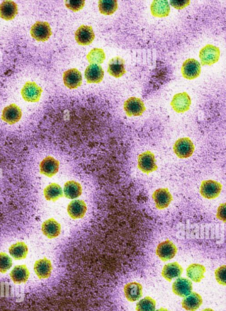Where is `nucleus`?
<instances>
[{"label":"nucleus","instance_id":"1","mask_svg":"<svg viewBox=\"0 0 226 311\" xmlns=\"http://www.w3.org/2000/svg\"><path fill=\"white\" fill-rule=\"evenodd\" d=\"M200 59L201 65L211 66L219 61L220 49L212 45H207L200 51Z\"/></svg>","mask_w":226,"mask_h":311},{"label":"nucleus","instance_id":"2","mask_svg":"<svg viewBox=\"0 0 226 311\" xmlns=\"http://www.w3.org/2000/svg\"><path fill=\"white\" fill-rule=\"evenodd\" d=\"M173 150L178 158H190L195 151V146L189 138H181L177 140L174 145Z\"/></svg>","mask_w":226,"mask_h":311},{"label":"nucleus","instance_id":"3","mask_svg":"<svg viewBox=\"0 0 226 311\" xmlns=\"http://www.w3.org/2000/svg\"><path fill=\"white\" fill-rule=\"evenodd\" d=\"M139 169L145 174H149L158 169L154 154L150 151L141 154L138 157Z\"/></svg>","mask_w":226,"mask_h":311},{"label":"nucleus","instance_id":"4","mask_svg":"<svg viewBox=\"0 0 226 311\" xmlns=\"http://www.w3.org/2000/svg\"><path fill=\"white\" fill-rule=\"evenodd\" d=\"M123 108L128 117L142 116L146 110L144 102L136 97H131L126 100Z\"/></svg>","mask_w":226,"mask_h":311},{"label":"nucleus","instance_id":"5","mask_svg":"<svg viewBox=\"0 0 226 311\" xmlns=\"http://www.w3.org/2000/svg\"><path fill=\"white\" fill-rule=\"evenodd\" d=\"M31 34L38 42H46L52 35L50 24L43 21H37L32 26Z\"/></svg>","mask_w":226,"mask_h":311},{"label":"nucleus","instance_id":"6","mask_svg":"<svg viewBox=\"0 0 226 311\" xmlns=\"http://www.w3.org/2000/svg\"><path fill=\"white\" fill-rule=\"evenodd\" d=\"M201 72V64L194 59H188L182 64L181 68L182 76L186 79H195L200 76Z\"/></svg>","mask_w":226,"mask_h":311},{"label":"nucleus","instance_id":"7","mask_svg":"<svg viewBox=\"0 0 226 311\" xmlns=\"http://www.w3.org/2000/svg\"><path fill=\"white\" fill-rule=\"evenodd\" d=\"M222 190L220 183L213 180L204 181L201 184L200 193L206 199H213L219 197Z\"/></svg>","mask_w":226,"mask_h":311},{"label":"nucleus","instance_id":"8","mask_svg":"<svg viewBox=\"0 0 226 311\" xmlns=\"http://www.w3.org/2000/svg\"><path fill=\"white\" fill-rule=\"evenodd\" d=\"M43 90L41 87L35 82H28L21 90V96L25 101L38 102L40 101Z\"/></svg>","mask_w":226,"mask_h":311},{"label":"nucleus","instance_id":"9","mask_svg":"<svg viewBox=\"0 0 226 311\" xmlns=\"http://www.w3.org/2000/svg\"><path fill=\"white\" fill-rule=\"evenodd\" d=\"M177 251L176 246L171 241L167 240L158 246L156 253L161 260L165 262L173 258Z\"/></svg>","mask_w":226,"mask_h":311},{"label":"nucleus","instance_id":"10","mask_svg":"<svg viewBox=\"0 0 226 311\" xmlns=\"http://www.w3.org/2000/svg\"><path fill=\"white\" fill-rule=\"evenodd\" d=\"M171 106L177 113H183L190 109L191 98L185 92L175 94L172 99Z\"/></svg>","mask_w":226,"mask_h":311},{"label":"nucleus","instance_id":"11","mask_svg":"<svg viewBox=\"0 0 226 311\" xmlns=\"http://www.w3.org/2000/svg\"><path fill=\"white\" fill-rule=\"evenodd\" d=\"M95 39V34L92 27L82 25L75 33V39L78 44L82 46L90 45Z\"/></svg>","mask_w":226,"mask_h":311},{"label":"nucleus","instance_id":"12","mask_svg":"<svg viewBox=\"0 0 226 311\" xmlns=\"http://www.w3.org/2000/svg\"><path fill=\"white\" fill-rule=\"evenodd\" d=\"M156 207L158 209L163 210L170 204L173 197L168 188H159L153 194Z\"/></svg>","mask_w":226,"mask_h":311},{"label":"nucleus","instance_id":"13","mask_svg":"<svg viewBox=\"0 0 226 311\" xmlns=\"http://www.w3.org/2000/svg\"><path fill=\"white\" fill-rule=\"evenodd\" d=\"M63 78L64 85L69 89L77 88L82 85V74L77 69H71L64 72Z\"/></svg>","mask_w":226,"mask_h":311},{"label":"nucleus","instance_id":"14","mask_svg":"<svg viewBox=\"0 0 226 311\" xmlns=\"http://www.w3.org/2000/svg\"><path fill=\"white\" fill-rule=\"evenodd\" d=\"M172 289L174 294L185 297L192 293V282L187 278H179L173 283Z\"/></svg>","mask_w":226,"mask_h":311},{"label":"nucleus","instance_id":"15","mask_svg":"<svg viewBox=\"0 0 226 311\" xmlns=\"http://www.w3.org/2000/svg\"><path fill=\"white\" fill-rule=\"evenodd\" d=\"M22 112L20 108L15 104L10 105L2 111L1 119L6 123L12 125L21 120Z\"/></svg>","mask_w":226,"mask_h":311},{"label":"nucleus","instance_id":"16","mask_svg":"<svg viewBox=\"0 0 226 311\" xmlns=\"http://www.w3.org/2000/svg\"><path fill=\"white\" fill-rule=\"evenodd\" d=\"M85 77L88 83H99L103 80L104 71L99 64H91L85 72Z\"/></svg>","mask_w":226,"mask_h":311},{"label":"nucleus","instance_id":"17","mask_svg":"<svg viewBox=\"0 0 226 311\" xmlns=\"http://www.w3.org/2000/svg\"><path fill=\"white\" fill-rule=\"evenodd\" d=\"M40 173L51 178L58 172L59 162L51 156H48L40 163Z\"/></svg>","mask_w":226,"mask_h":311},{"label":"nucleus","instance_id":"18","mask_svg":"<svg viewBox=\"0 0 226 311\" xmlns=\"http://www.w3.org/2000/svg\"><path fill=\"white\" fill-rule=\"evenodd\" d=\"M108 72L115 78L122 77L126 73L124 60L120 57L113 58L109 62Z\"/></svg>","mask_w":226,"mask_h":311},{"label":"nucleus","instance_id":"19","mask_svg":"<svg viewBox=\"0 0 226 311\" xmlns=\"http://www.w3.org/2000/svg\"><path fill=\"white\" fill-rule=\"evenodd\" d=\"M34 269L38 277L45 279L50 277L53 266L50 260L45 258L37 261L34 264Z\"/></svg>","mask_w":226,"mask_h":311},{"label":"nucleus","instance_id":"20","mask_svg":"<svg viewBox=\"0 0 226 311\" xmlns=\"http://www.w3.org/2000/svg\"><path fill=\"white\" fill-rule=\"evenodd\" d=\"M42 230L43 233L48 239H55L60 234L61 226L55 219L51 218L43 223Z\"/></svg>","mask_w":226,"mask_h":311},{"label":"nucleus","instance_id":"21","mask_svg":"<svg viewBox=\"0 0 226 311\" xmlns=\"http://www.w3.org/2000/svg\"><path fill=\"white\" fill-rule=\"evenodd\" d=\"M67 210L72 219L82 218L87 212V205L82 200H74L70 202Z\"/></svg>","mask_w":226,"mask_h":311},{"label":"nucleus","instance_id":"22","mask_svg":"<svg viewBox=\"0 0 226 311\" xmlns=\"http://www.w3.org/2000/svg\"><path fill=\"white\" fill-rule=\"evenodd\" d=\"M126 299L130 302L138 301L142 297V286L137 282L126 284L124 287Z\"/></svg>","mask_w":226,"mask_h":311},{"label":"nucleus","instance_id":"23","mask_svg":"<svg viewBox=\"0 0 226 311\" xmlns=\"http://www.w3.org/2000/svg\"><path fill=\"white\" fill-rule=\"evenodd\" d=\"M18 13L17 4L12 1H4L0 4V17L5 20H12Z\"/></svg>","mask_w":226,"mask_h":311},{"label":"nucleus","instance_id":"24","mask_svg":"<svg viewBox=\"0 0 226 311\" xmlns=\"http://www.w3.org/2000/svg\"><path fill=\"white\" fill-rule=\"evenodd\" d=\"M183 272V268L181 266L177 263H169L164 266L162 271L163 277L168 280L169 282H171L173 278L181 277Z\"/></svg>","mask_w":226,"mask_h":311},{"label":"nucleus","instance_id":"25","mask_svg":"<svg viewBox=\"0 0 226 311\" xmlns=\"http://www.w3.org/2000/svg\"><path fill=\"white\" fill-rule=\"evenodd\" d=\"M203 304V299L200 294L192 293L185 297L182 302V308L188 311H196Z\"/></svg>","mask_w":226,"mask_h":311},{"label":"nucleus","instance_id":"26","mask_svg":"<svg viewBox=\"0 0 226 311\" xmlns=\"http://www.w3.org/2000/svg\"><path fill=\"white\" fill-rule=\"evenodd\" d=\"M152 14L156 17H166L170 12L168 1H153L150 6Z\"/></svg>","mask_w":226,"mask_h":311},{"label":"nucleus","instance_id":"27","mask_svg":"<svg viewBox=\"0 0 226 311\" xmlns=\"http://www.w3.org/2000/svg\"><path fill=\"white\" fill-rule=\"evenodd\" d=\"M30 275L28 267L25 265L15 266L10 272V276L15 283H26Z\"/></svg>","mask_w":226,"mask_h":311},{"label":"nucleus","instance_id":"28","mask_svg":"<svg viewBox=\"0 0 226 311\" xmlns=\"http://www.w3.org/2000/svg\"><path fill=\"white\" fill-rule=\"evenodd\" d=\"M187 277L195 283H200L204 278L206 267L200 264H192L186 269Z\"/></svg>","mask_w":226,"mask_h":311},{"label":"nucleus","instance_id":"29","mask_svg":"<svg viewBox=\"0 0 226 311\" xmlns=\"http://www.w3.org/2000/svg\"><path fill=\"white\" fill-rule=\"evenodd\" d=\"M82 188L79 183L74 181H68L64 187V195L68 199H75L82 194Z\"/></svg>","mask_w":226,"mask_h":311},{"label":"nucleus","instance_id":"30","mask_svg":"<svg viewBox=\"0 0 226 311\" xmlns=\"http://www.w3.org/2000/svg\"><path fill=\"white\" fill-rule=\"evenodd\" d=\"M44 194L48 201L55 202L63 196V192L60 186L53 183L45 188Z\"/></svg>","mask_w":226,"mask_h":311},{"label":"nucleus","instance_id":"31","mask_svg":"<svg viewBox=\"0 0 226 311\" xmlns=\"http://www.w3.org/2000/svg\"><path fill=\"white\" fill-rule=\"evenodd\" d=\"M9 251L13 258L20 260L26 257L28 253V248L25 243L18 242L10 246Z\"/></svg>","mask_w":226,"mask_h":311},{"label":"nucleus","instance_id":"32","mask_svg":"<svg viewBox=\"0 0 226 311\" xmlns=\"http://www.w3.org/2000/svg\"><path fill=\"white\" fill-rule=\"evenodd\" d=\"M117 8V1L115 0H101L99 1V11L103 15H111L116 11Z\"/></svg>","mask_w":226,"mask_h":311},{"label":"nucleus","instance_id":"33","mask_svg":"<svg viewBox=\"0 0 226 311\" xmlns=\"http://www.w3.org/2000/svg\"><path fill=\"white\" fill-rule=\"evenodd\" d=\"M106 56L102 49L94 48L88 54L87 59L91 64H101L106 59Z\"/></svg>","mask_w":226,"mask_h":311},{"label":"nucleus","instance_id":"34","mask_svg":"<svg viewBox=\"0 0 226 311\" xmlns=\"http://www.w3.org/2000/svg\"><path fill=\"white\" fill-rule=\"evenodd\" d=\"M156 301L150 297H145L137 304L136 311H155Z\"/></svg>","mask_w":226,"mask_h":311},{"label":"nucleus","instance_id":"35","mask_svg":"<svg viewBox=\"0 0 226 311\" xmlns=\"http://www.w3.org/2000/svg\"><path fill=\"white\" fill-rule=\"evenodd\" d=\"M12 266L11 258L6 253H0V272L6 273Z\"/></svg>","mask_w":226,"mask_h":311},{"label":"nucleus","instance_id":"36","mask_svg":"<svg viewBox=\"0 0 226 311\" xmlns=\"http://www.w3.org/2000/svg\"><path fill=\"white\" fill-rule=\"evenodd\" d=\"M65 6L69 9L74 12L79 11L80 10L83 9L84 7L85 1L82 0H70V1H65Z\"/></svg>","mask_w":226,"mask_h":311},{"label":"nucleus","instance_id":"37","mask_svg":"<svg viewBox=\"0 0 226 311\" xmlns=\"http://www.w3.org/2000/svg\"><path fill=\"white\" fill-rule=\"evenodd\" d=\"M226 265L219 267L216 270H215V277L218 283L220 285L226 286Z\"/></svg>","mask_w":226,"mask_h":311},{"label":"nucleus","instance_id":"38","mask_svg":"<svg viewBox=\"0 0 226 311\" xmlns=\"http://www.w3.org/2000/svg\"><path fill=\"white\" fill-rule=\"evenodd\" d=\"M190 3V1H170V4L176 9L181 10L186 7Z\"/></svg>","mask_w":226,"mask_h":311},{"label":"nucleus","instance_id":"39","mask_svg":"<svg viewBox=\"0 0 226 311\" xmlns=\"http://www.w3.org/2000/svg\"><path fill=\"white\" fill-rule=\"evenodd\" d=\"M226 203L221 204L218 209L217 214V218L223 222H226Z\"/></svg>","mask_w":226,"mask_h":311},{"label":"nucleus","instance_id":"40","mask_svg":"<svg viewBox=\"0 0 226 311\" xmlns=\"http://www.w3.org/2000/svg\"><path fill=\"white\" fill-rule=\"evenodd\" d=\"M170 311L166 309V308H161V309H159L157 311Z\"/></svg>","mask_w":226,"mask_h":311},{"label":"nucleus","instance_id":"41","mask_svg":"<svg viewBox=\"0 0 226 311\" xmlns=\"http://www.w3.org/2000/svg\"><path fill=\"white\" fill-rule=\"evenodd\" d=\"M215 311L211 309V308H206V309L204 310L203 311Z\"/></svg>","mask_w":226,"mask_h":311}]
</instances>
